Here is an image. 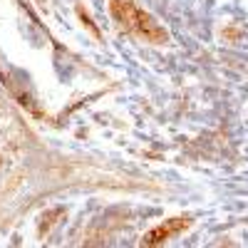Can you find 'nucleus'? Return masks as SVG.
Segmentation results:
<instances>
[{
  "instance_id": "1",
  "label": "nucleus",
  "mask_w": 248,
  "mask_h": 248,
  "mask_svg": "<svg viewBox=\"0 0 248 248\" xmlns=\"http://www.w3.org/2000/svg\"><path fill=\"white\" fill-rule=\"evenodd\" d=\"M109 10H112V17L117 20V25L127 32H134L144 40H149V43H167V32L164 28L156 25V20L139 10L132 0H112L109 3Z\"/></svg>"
},
{
  "instance_id": "2",
  "label": "nucleus",
  "mask_w": 248,
  "mask_h": 248,
  "mask_svg": "<svg viewBox=\"0 0 248 248\" xmlns=\"http://www.w3.org/2000/svg\"><path fill=\"white\" fill-rule=\"evenodd\" d=\"M186 226H189V218H186V216L169 218L167 223H161V226H156V229H152L147 236L141 238V243H144V246H159V243H164V241H169L171 236H176L179 231H184Z\"/></svg>"
}]
</instances>
